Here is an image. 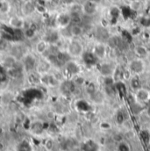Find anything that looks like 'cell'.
Masks as SVG:
<instances>
[{
  "instance_id": "277c9868",
  "label": "cell",
  "mask_w": 150,
  "mask_h": 151,
  "mask_svg": "<svg viewBox=\"0 0 150 151\" xmlns=\"http://www.w3.org/2000/svg\"><path fill=\"white\" fill-rule=\"evenodd\" d=\"M21 61H22V69H23V71L26 72V74H28L36 70L38 60L34 55L30 53H27L26 55L21 59Z\"/></svg>"
},
{
  "instance_id": "7402d4cb",
  "label": "cell",
  "mask_w": 150,
  "mask_h": 151,
  "mask_svg": "<svg viewBox=\"0 0 150 151\" xmlns=\"http://www.w3.org/2000/svg\"><path fill=\"white\" fill-rule=\"evenodd\" d=\"M10 9V6L8 4V3L4 2V0H1L0 2V12H7Z\"/></svg>"
},
{
  "instance_id": "d4e9b609",
  "label": "cell",
  "mask_w": 150,
  "mask_h": 151,
  "mask_svg": "<svg viewBox=\"0 0 150 151\" xmlns=\"http://www.w3.org/2000/svg\"><path fill=\"white\" fill-rule=\"evenodd\" d=\"M118 151H129V147L127 146V144L124 143V142H119V146H118Z\"/></svg>"
},
{
  "instance_id": "ba28073f",
  "label": "cell",
  "mask_w": 150,
  "mask_h": 151,
  "mask_svg": "<svg viewBox=\"0 0 150 151\" xmlns=\"http://www.w3.org/2000/svg\"><path fill=\"white\" fill-rule=\"evenodd\" d=\"M52 68H53V66L49 63V61L45 56H40V58L38 60L35 71L39 75H41V74H45V73H49Z\"/></svg>"
},
{
  "instance_id": "d6986e66",
  "label": "cell",
  "mask_w": 150,
  "mask_h": 151,
  "mask_svg": "<svg viewBox=\"0 0 150 151\" xmlns=\"http://www.w3.org/2000/svg\"><path fill=\"white\" fill-rule=\"evenodd\" d=\"M70 13H82L83 14V6L82 4L74 2L70 4Z\"/></svg>"
},
{
  "instance_id": "d6a6232c",
  "label": "cell",
  "mask_w": 150,
  "mask_h": 151,
  "mask_svg": "<svg viewBox=\"0 0 150 151\" xmlns=\"http://www.w3.org/2000/svg\"><path fill=\"white\" fill-rule=\"evenodd\" d=\"M126 1H127V2H128V4H129V3H132V2H135V1H139V0H126Z\"/></svg>"
},
{
  "instance_id": "836d02e7",
  "label": "cell",
  "mask_w": 150,
  "mask_h": 151,
  "mask_svg": "<svg viewBox=\"0 0 150 151\" xmlns=\"http://www.w3.org/2000/svg\"><path fill=\"white\" fill-rule=\"evenodd\" d=\"M17 1H19V2H23V1H25V0H17Z\"/></svg>"
},
{
  "instance_id": "4316f807",
  "label": "cell",
  "mask_w": 150,
  "mask_h": 151,
  "mask_svg": "<svg viewBox=\"0 0 150 151\" xmlns=\"http://www.w3.org/2000/svg\"><path fill=\"white\" fill-rule=\"evenodd\" d=\"M100 127H101L102 129L107 130V129H110V128L112 127V126H111V124L108 123V122H102V123L100 124Z\"/></svg>"
},
{
  "instance_id": "5b68a950",
  "label": "cell",
  "mask_w": 150,
  "mask_h": 151,
  "mask_svg": "<svg viewBox=\"0 0 150 151\" xmlns=\"http://www.w3.org/2000/svg\"><path fill=\"white\" fill-rule=\"evenodd\" d=\"M117 66L118 65L112 61H105L104 60L98 63V70L99 74L103 77L113 76L115 70H116Z\"/></svg>"
},
{
  "instance_id": "ac0fdd59",
  "label": "cell",
  "mask_w": 150,
  "mask_h": 151,
  "mask_svg": "<svg viewBox=\"0 0 150 151\" xmlns=\"http://www.w3.org/2000/svg\"><path fill=\"white\" fill-rule=\"evenodd\" d=\"M34 11H35V4H34L30 1L25 2V4L22 6V12L25 15H29Z\"/></svg>"
},
{
  "instance_id": "4fadbf2b",
  "label": "cell",
  "mask_w": 150,
  "mask_h": 151,
  "mask_svg": "<svg viewBox=\"0 0 150 151\" xmlns=\"http://www.w3.org/2000/svg\"><path fill=\"white\" fill-rule=\"evenodd\" d=\"M133 51H134V54L136 55V57H139V58H142V59H145L149 54V51L148 49V47L142 44H140V45H136L133 48Z\"/></svg>"
},
{
  "instance_id": "603a6c76",
  "label": "cell",
  "mask_w": 150,
  "mask_h": 151,
  "mask_svg": "<svg viewBox=\"0 0 150 151\" xmlns=\"http://www.w3.org/2000/svg\"><path fill=\"white\" fill-rule=\"evenodd\" d=\"M97 91V88H96V86H95V84L93 83H89L88 85H87V88H86V91H87V93H88V95L90 96V94H92L94 91Z\"/></svg>"
},
{
  "instance_id": "d590c367",
  "label": "cell",
  "mask_w": 150,
  "mask_h": 151,
  "mask_svg": "<svg viewBox=\"0 0 150 151\" xmlns=\"http://www.w3.org/2000/svg\"><path fill=\"white\" fill-rule=\"evenodd\" d=\"M116 151H118V150H116Z\"/></svg>"
},
{
  "instance_id": "f546056e",
  "label": "cell",
  "mask_w": 150,
  "mask_h": 151,
  "mask_svg": "<svg viewBox=\"0 0 150 151\" xmlns=\"http://www.w3.org/2000/svg\"><path fill=\"white\" fill-rule=\"evenodd\" d=\"M112 4H113L114 5H118V4H119L123 0H109Z\"/></svg>"
},
{
  "instance_id": "2e32d148",
  "label": "cell",
  "mask_w": 150,
  "mask_h": 151,
  "mask_svg": "<svg viewBox=\"0 0 150 151\" xmlns=\"http://www.w3.org/2000/svg\"><path fill=\"white\" fill-rule=\"evenodd\" d=\"M140 76H141L137 75H133V76L131 77V79L129 80V83H130V87L131 89L135 91L136 90H138L139 88L141 87V79H140Z\"/></svg>"
},
{
  "instance_id": "e575fe53",
  "label": "cell",
  "mask_w": 150,
  "mask_h": 151,
  "mask_svg": "<svg viewBox=\"0 0 150 151\" xmlns=\"http://www.w3.org/2000/svg\"><path fill=\"white\" fill-rule=\"evenodd\" d=\"M149 40H150V35H149Z\"/></svg>"
},
{
  "instance_id": "52a82bcc",
  "label": "cell",
  "mask_w": 150,
  "mask_h": 151,
  "mask_svg": "<svg viewBox=\"0 0 150 151\" xmlns=\"http://www.w3.org/2000/svg\"><path fill=\"white\" fill-rule=\"evenodd\" d=\"M98 4L94 3L90 0H84V2L82 4L83 6V15H85L87 17H92L94 16L98 10Z\"/></svg>"
},
{
  "instance_id": "6da1fadb",
  "label": "cell",
  "mask_w": 150,
  "mask_h": 151,
  "mask_svg": "<svg viewBox=\"0 0 150 151\" xmlns=\"http://www.w3.org/2000/svg\"><path fill=\"white\" fill-rule=\"evenodd\" d=\"M67 54L70 55L71 59H76V58H82L84 52V45L83 42L76 38H71L70 40L68 42L66 46Z\"/></svg>"
},
{
  "instance_id": "3957f363",
  "label": "cell",
  "mask_w": 150,
  "mask_h": 151,
  "mask_svg": "<svg viewBox=\"0 0 150 151\" xmlns=\"http://www.w3.org/2000/svg\"><path fill=\"white\" fill-rule=\"evenodd\" d=\"M110 47L107 46L106 43L102 41H98L94 44L91 53L96 56L98 61H104L107 58L109 55Z\"/></svg>"
},
{
  "instance_id": "f1b7e54d",
  "label": "cell",
  "mask_w": 150,
  "mask_h": 151,
  "mask_svg": "<svg viewBox=\"0 0 150 151\" xmlns=\"http://www.w3.org/2000/svg\"><path fill=\"white\" fill-rule=\"evenodd\" d=\"M125 136H126L127 139H133V136H134V134H133V132L132 131V129H131V130H127V132L126 133Z\"/></svg>"
},
{
  "instance_id": "9c48e42d",
  "label": "cell",
  "mask_w": 150,
  "mask_h": 151,
  "mask_svg": "<svg viewBox=\"0 0 150 151\" xmlns=\"http://www.w3.org/2000/svg\"><path fill=\"white\" fill-rule=\"evenodd\" d=\"M49 47H50V43L45 38L39 40L34 45L35 53L39 56H44L48 52Z\"/></svg>"
},
{
  "instance_id": "4dcf8cb0",
  "label": "cell",
  "mask_w": 150,
  "mask_h": 151,
  "mask_svg": "<svg viewBox=\"0 0 150 151\" xmlns=\"http://www.w3.org/2000/svg\"><path fill=\"white\" fill-rule=\"evenodd\" d=\"M62 2H64L65 4H72V3H74L75 2V0H62Z\"/></svg>"
},
{
  "instance_id": "30bf717a",
  "label": "cell",
  "mask_w": 150,
  "mask_h": 151,
  "mask_svg": "<svg viewBox=\"0 0 150 151\" xmlns=\"http://www.w3.org/2000/svg\"><path fill=\"white\" fill-rule=\"evenodd\" d=\"M134 98L136 101L142 102V103H148L150 101V90L141 87L138 90L134 91Z\"/></svg>"
},
{
  "instance_id": "e0dca14e",
  "label": "cell",
  "mask_w": 150,
  "mask_h": 151,
  "mask_svg": "<svg viewBox=\"0 0 150 151\" xmlns=\"http://www.w3.org/2000/svg\"><path fill=\"white\" fill-rule=\"evenodd\" d=\"M90 99L94 103L99 104V103H102L104 101V99H105V94H104V92L97 90L96 91H94L92 94L90 95Z\"/></svg>"
},
{
  "instance_id": "8fae6325",
  "label": "cell",
  "mask_w": 150,
  "mask_h": 151,
  "mask_svg": "<svg viewBox=\"0 0 150 151\" xmlns=\"http://www.w3.org/2000/svg\"><path fill=\"white\" fill-rule=\"evenodd\" d=\"M55 24L62 29L68 28L71 24V19H70V13H62L57 16L55 19Z\"/></svg>"
},
{
  "instance_id": "1f68e13d",
  "label": "cell",
  "mask_w": 150,
  "mask_h": 151,
  "mask_svg": "<svg viewBox=\"0 0 150 151\" xmlns=\"http://www.w3.org/2000/svg\"><path fill=\"white\" fill-rule=\"evenodd\" d=\"M90 1H92V2H94V3H97V4H98L102 2V0H90Z\"/></svg>"
},
{
  "instance_id": "7a4b0ae2",
  "label": "cell",
  "mask_w": 150,
  "mask_h": 151,
  "mask_svg": "<svg viewBox=\"0 0 150 151\" xmlns=\"http://www.w3.org/2000/svg\"><path fill=\"white\" fill-rule=\"evenodd\" d=\"M127 68L131 70V72L133 75L141 76L145 73V71L147 70V64H146L144 59L135 57L128 62Z\"/></svg>"
},
{
  "instance_id": "8992f818",
  "label": "cell",
  "mask_w": 150,
  "mask_h": 151,
  "mask_svg": "<svg viewBox=\"0 0 150 151\" xmlns=\"http://www.w3.org/2000/svg\"><path fill=\"white\" fill-rule=\"evenodd\" d=\"M62 67H63L62 72L64 74V76L67 75L73 78L75 76L79 75L80 71H81L80 65L73 59H70V61H68Z\"/></svg>"
},
{
  "instance_id": "ffe728a7",
  "label": "cell",
  "mask_w": 150,
  "mask_h": 151,
  "mask_svg": "<svg viewBox=\"0 0 150 151\" xmlns=\"http://www.w3.org/2000/svg\"><path fill=\"white\" fill-rule=\"evenodd\" d=\"M70 19H71V24L82 25L83 23L82 13H70Z\"/></svg>"
},
{
  "instance_id": "44dd1931",
  "label": "cell",
  "mask_w": 150,
  "mask_h": 151,
  "mask_svg": "<svg viewBox=\"0 0 150 151\" xmlns=\"http://www.w3.org/2000/svg\"><path fill=\"white\" fill-rule=\"evenodd\" d=\"M125 119H125V115H124V113H122V112H118L116 114V121H117L118 124L122 125L123 122L125 121Z\"/></svg>"
},
{
  "instance_id": "7c38bea8",
  "label": "cell",
  "mask_w": 150,
  "mask_h": 151,
  "mask_svg": "<svg viewBox=\"0 0 150 151\" xmlns=\"http://www.w3.org/2000/svg\"><path fill=\"white\" fill-rule=\"evenodd\" d=\"M69 34L71 38H76L79 39L82 37L84 34V28L82 25H74L70 24V26L68 27Z\"/></svg>"
},
{
  "instance_id": "83f0119b",
  "label": "cell",
  "mask_w": 150,
  "mask_h": 151,
  "mask_svg": "<svg viewBox=\"0 0 150 151\" xmlns=\"http://www.w3.org/2000/svg\"><path fill=\"white\" fill-rule=\"evenodd\" d=\"M113 139L117 142H122V139H123V136L121 134H114Z\"/></svg>"
},
{
  "instance_id": "484cf974",
  "label": "cell",
  "mask_w": 150,
  "mask_h": 151,
  "mask_svg": "<svg viewBox=\"0 0 150 151\" xmlns=\"http://www.w3.org/2000/svg\"><path fill=\"white\" fill-rule=\"evenodd\" d=\"M46 117H47V119L53 120L55 118V112H53V111H48L47 113H46Z\"/></svg>"
},
{
  "instance_id": "9a60e30c",
  "label": "cell",
  "mask_w": 150,
  "mask_h": 151,
  "mask_svg": "<svg viewBox=\"0 0 150 151\" xmlns=\"http://www.w3.org/2000/svg\"><path fill=\"white\" fill-rule=\"evenodd\" d=\"M23 34H24L25 39L28 40H32L36 36V28L33 27L32 26H29L26 27L25 29H23Z\"/></svg>"
},
{
  "instance_id": "5bb4252c",
  "label": "cell",
  "mask_w": 150,
  "mask_h": 151,
  "mask_svg": "<svg viewBox=\"0 0 150 151\" xmlns=\"http://www.w3.org/2000/svg\"><path fill=\"white\" fill-rule=\"evenodd\" d=\"M25 26V21L18 17L11 18L9 22V27H11L13 29H23Z\"/></svg>"
},
{
  "instance_id": "cb8c5ba5",
  "label": "cell",
  "mask_w": 150,
  "mask_h": 151,
  "mask_svg": "<svg viewBox=\"0 0 150 151\" xmlns=\"http://www.w3.org/2000/svg\"><path fill=\"white\" fill-rule=\"evenodd\" d=\"M45 148L47 150H52L53 148H54V142L51 140V139H48L46 143H45Z\"/></svg>"
}]
</instances>
